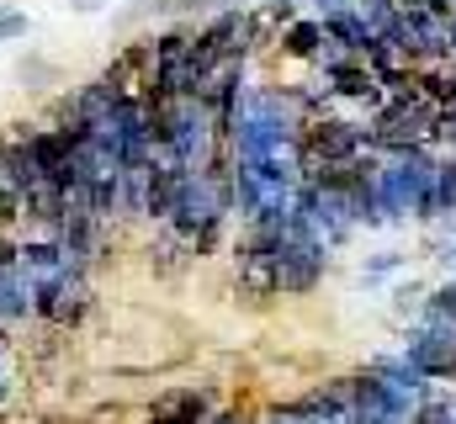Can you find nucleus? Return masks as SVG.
<instances>
[{"label": "nucleus", "mask_w": 456, "mask_h": 424, "mask_svg": "<svg viewBox=\"0 0 456 424\" xmlns=\"http://www.w3.org/2000/svg\"><path fill=\"white\" fill-rule=\"evenodd\" d=\"M91 314H96V287L80 271H64V276H53L48 287L32 292V323H48L59 334H75Z\"/></svg>", "instance_id": "obj_1"}, {"label": "nucleus", "mask_w": 456, "mask_h": 424, "mask_svg": "<svg viewBox=\"0 0 456 424\" xmlns=\"http://www.w3.org/2000/svg\"><path fill=\"white\" fill-rule=\"evenodd\" d=\"M324 43H330L324 21H287V32H281L287 59H324Z\"/></svg>", "instance_id": "obj_2"}, {"label": "nucleus", "mask_w": 456, "mask_h": 424, "mask_svg": "<svg viewBox=\"0 0 456 424\" xmlns=\"http://www.w3.org/2000/svg\"><path fill=\"white\" fill-rule=\"evenodd\" d=\"M16 80H21L27 91H43V86H53V64H43V59H21V64H16Z\"/></svg>", "instance_id": "obj_3"}, {"label": "nucleus", "mask_w": 456, "mask_h": 424, "mask_svg": "<svg viewBox=\"0 0 456 424\" xmlns=\"http://www.w3.org/2000/svg\"><path fill=\"white\" fill-rule=\"evenodd\" d=\"M27 37V11H0V43Z\"/></svg>", "instance_id": "obj_4"}, {"label": "nucleus", "mask_w": 456, "mask_h": 424, "mask_svg": "<svg viewBox=\"0 0 456 424\" xmlns=\"http://www.w3.org/2000/svg\"><path fill=\"white\" fill-rule=\"evenodd\" d=\"M69 11H80V16H91V11H102V0H69Z\"/></svg>", "instance_id": "obj_5"}]
</instances>
